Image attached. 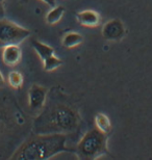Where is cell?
I'll return each mask as SVG.
<instances>
[{
	"mask_svg": "<svg viewBox=\"0 0 152 160\" xmlns=\"http://www.w3.org/2000/svg\"><path fill=\"white\" fill-rule=\"evenodd\" d=\"M68 136L65 133H37L27 139L11 159L40 160L49 159L63 152H71L67 147Z\"/></svg>",
	"mask_w": 152,
	"mask_h": 160,
	"instance_id": "obj_1",
	"label": "cell"
},
{
	"mask_svg": "<svg viewBox=\"0 0 152 160\" xmlns=\"http://www.w3.org/2000/svg\"><path fill=\"white\" fill-rule=\"evenodd\" d=\"M80 118L76 110L59 105L42 112L34 121V131L37 133H65L76 130L79 126Z\"/></svg>",
	"mask_w": 152,
	"mask_h": 160,
	"instance_id": "obj_2",
	"label": "cell"
},
{
	"mask_svg": "<svg viewBox=\"0 0 152 160\" xmlns=\"http://www.w3.org/2000/svg\"><path fill=\"white\" fill-rule=\"evenodd\" d=\"M107 142L108 134L101 132L97 128L91 129L78 142L74 153L79 159H97L109 153Z\"/></svg>",
	"mask_w": 152,
	"mask_h": 160,
	"instance_id": "obj_3",
	"label": "cell"
},
{
	"mask_svg": "<svg viewBox=\"0 0 152 160\" xmlns=\"http://www.w3.org/2000/svg\"><path fill=\"white\" fill-rule=\"evenodd\" d=\"M30 36V31L5 18L0 19V48L19 45Z\"/></svg>",
	"mask_w": 152,
	"mask_h": 160,
	"instance_id": "obj_4",
	"label": "cell"
},
{
	"mask_svg": "<svg viewBox=\"0 0 152 160\" xmlns=\"http://www.w3.org/2000/svg\"><path fill=\"white\" fill-rule=\"evenodd\" d=\"M31 45L34 47V51L39 55V57L42 59L43 68L45 71L47 72L54 71V70H56L63 65V60L55 55L54 49L51 46H49V45L38 40H32Z\"/></svg>",
	"mask_w": 152,
	"mask_h": 160,
	"instance_id": "obj_5",
	"label": "cell"
},
{
	"mask_svg": "<svg viewBox=\"0 0 152 160\" xmlns=\"http://www.w3.org/2000/svg\"><path fill=\"white\" fill-rule=\"evenodd\" d=\"M101 34L106 41L117 42L122 40L126 34L125 26L120 19H113L103 25Z\"/></svg>",
	"mask_w": 152,
	"mask_h": 160,
	"instance_id": "obj_6",
	"label": "cell"
},
{
	"mask_svg": "<svg viewBox=\"0 0 152 160\" xmlns=\"http://www.w3.org/2000/svg\"><path fill=\"white\" fill-rule=\"evenodd\" d=\"M47 98V88L39 84H32L28 91V106L34 112L43 109Z\"/></svg>",
	"mask_w": 152,
	"mask_h": 160,
	"instance_id": "obj_7",
	"label": "cell"
},
{
	"mask_svg": "<svg viewBox=\"0 0 152 160\" xmlns=\"http://www.w3.org/2000/svg\"><path fill=\"white\" fill-rule=\"evenodd\" d=\"M22 59V50L19 45H8L3 47L2 60L8 67L17 66Z\"/></svg>",
	"mask_w": 152,
	"mask_h": 160,
	"instance_id": "obj_8",
	"label": "cell"
},
{
	"mask_svg": "<svg viewBox=\"0 0 152 160\" xmlns=\"http://www.w3.org/2000/svg\"><path fill=\"white\" fill-rule=\"evenodd\" d=\"M77 22L86 27H97L100 24V15L93 9H86L76 14Z\"/></svg>",
	"mask_w": 152,
	"mask_h": 160,
	"instance_id": "obj_9",
	"label": "cell"
},
{
	"mask_svg": "<svg viewBox=\"0 0 152 160\" xmlns=\"http://www.w3.org/2000/svg\"><path fill=\"white\" fill-rule=\"evenodd\" d=\"M82 41H83V37L81 34L76 32V31H70V32H67L63 37L61 44H63L64 47L71 49V48L79 46L82 43Z\"/></svg>",
	"mask_w": 152,
	"mask_h": 160,
	"instance_id": "obj_10",
	"label": "cell"
},
{
	"mask_svg": "<svg viewBox=\"0 0 152 160\" xmlns=\"http://www.w3.org/2000/svg\"><path fill=\"white\" fill-rule=\"evenodd\" d=\"M94 122H95L97 129L100 130L103 133L109 134L112 130V122L106 114L102 112L97 113L95 116V119H94Z\"/></svg>",
	"mask_w": 152,
	"mask_h": 160,
	"instance_id": "obj_11",
	"label": "cell"
},
{
	"mask_svg": "<svg viewBox=\"0 0 152 160\" xmlns=\"http://www.w3.org/2000/svg\"><path fill=\"white\" fill-rule=\"evenodd\" d=\"M65 12H66V9L61 5H55L54 8H51V9L46 15V22L50 25L56 24L64 17Z\"/></svg>",
	"mask_w": 152,
	"mask_h": 160,
	"instance_id": "obj_12",
	"label": "cell"
},
{
	"mask_svg": "<svg viewBox=\"0 0 152 160\" xmlns=\"http://www.w3.org/2000/svg\"><path fill=\"white\" fill-rule=\"evenodd\" d=\"M8 84L12 86L13 88L15 89H19L22 88V85H23V76L20 72L18 71H12L8 73Z\"/></svg>",
	"mask_w": 152,
	"mask_h": 160,
	"instance_id": "obj_13",
	"label": "cell"
},
{
	"mask_svg": "<svg viewBox=\"0 0 152 160\" xmlns=\"http://www.w3.org/2000/svg\"><path fill=\"white\" fill-rule=\"evenodd\" d=\"M45 4H47L49 8H54L56 5V0H41Z\"/></svg>",
	"mask_w": 152,
	"mask_h": 160,
	"instance_id": "obj_14",
	"label": "cell"
},
{
	"mask_svg": "<svg viewBox=\"0 0 152 160\" xmlns=\"http://www.w3.org/2000/svg\"><path fill=\"white\" fill-rule=\"evenodd\" d=\"M5 16V9H4V6H3V3L0 2V19L4 18Z\"/></svg>",
	"mask_w": 152,
	"mask_h": 160,
	"instance_id": "obj_15",
	"label": "cell"
},
{
	"mask_svg": "<svg viewBox=\"0 0 152 160\" xmlns=\"http://www.w3.org/2000/svg\"><path fill=\"white\" fill-rule=\"evenodd\" d=\"M4 84H5V79H4V77H3L2 72L0 71V88H3Z\"/></svg>",
	"mask_w": 152,
	"mask_h": 160,
	"instance_id": "obj_16",
	"label": "cell"
},
{
	"mask_svg": "<svg viewBox=\"0 0 152 160\" xmlns=\"http://www.w3.org/2000/svg\"><path fill=\"white\" fill-rule=\"evenodd\" d=\"M0 2H2V3H3V2H4V0H0Z\"/></svg>",
	"mask_w": 152,
	"mask_h": 160,
	"instance_id": "obj_17",
	"label": "cell"
},
{
	"mask_svg": "<svg viewBox=\"0 0 152 160\" xmlns=\"http://www.w3.org/2000/svg\"><path fill=\"white\" fill-rule=\"evenodd\" d=\"M24 1H26V0H24Z\"/></svg>",
	"mask_w": 152,
	"mask_h": 160,
	"instance_id": "obj_18",
	"label": "cell"
}]
</instances>
